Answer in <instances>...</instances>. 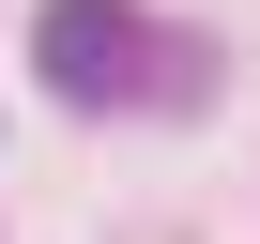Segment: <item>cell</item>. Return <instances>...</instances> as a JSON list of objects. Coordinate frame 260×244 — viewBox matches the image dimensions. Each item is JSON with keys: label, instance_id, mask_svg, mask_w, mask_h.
<instances>
[{"label": "cell", "instance_id": "obj_1", "mask_svg": "<svg viewBox=\"0 0 260 244\" xmlns=\"http://www.w3.org/2000/svg\"><path fill=\"white\" fill-rule=\"evenodd\" d=\"M31 61L61 107H122V92H153V31H138V0H46L31 16Z\"/></svg>", "mask_w": 260, "mask_h": 244}]
</instances>
